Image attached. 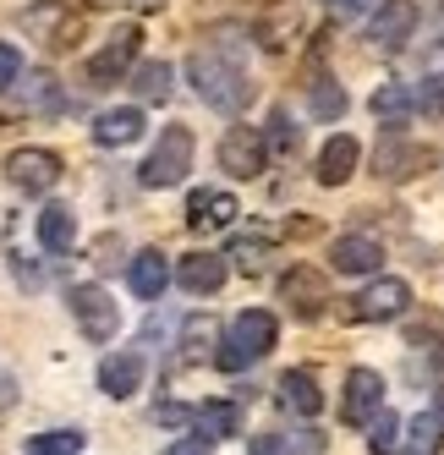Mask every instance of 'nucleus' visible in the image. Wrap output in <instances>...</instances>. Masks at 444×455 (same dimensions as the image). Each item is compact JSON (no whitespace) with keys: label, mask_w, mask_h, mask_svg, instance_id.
Segmentation results:
<instances>
[{"label":"nucleus","mask_w":444,"mask_h":455,"mask_svg":"<svg viewBox=\"0 0 444 455\" xmlns=\"http://www.w3.org/2000/svg\"><path fill=\"white\" fill-rule=\"evenodd\" d=\"M186 77H193L198 100H203V105H214V110H242V105L252 100L247 72L236 67V60L214 55V50H193V60H186Z\"/></svg>","instance_id":"1"},{"label":"nucleus","mask_w":444,"mask_h":455,"mask_svg":"<svg viewBox=\"0 0 444 455\" xmlns=\"http://www.w3.org/2000/svg\"><path fill=\"white\" fill-rule=\"evenodd\" d=\"M274 340H280V323H274V313H264V307H242L231 323H226V351H219V368H247V363H258V356H269L274 351Z\"/></svg>","instance_id":"2"},{"label":"nucleus","mask_w":444,"mask_h":455,"mask_svg":"<svg viewBox=\"0 0 444 455\" xmlns=\"http://www.w3.org/2000/svg\"><path fill=\"white\" fill-rule=\"evenodd\" d=\"M193 126H165V132H160V143H154L148 148V159H143V165H138V181L143 187H181L186 181V171H193Z\"/></svg>","instance_id":"3"},{"label":"nucleus","mask_w":444,"mask_h":455,"mask_svg":"<svg viewBox=\"0 0 444 455\" xmlns=\"http://www.w3.org/2000/svg\"><path fill=\"white\" fill-rule=\"evenodd\" d=\"M67 307H72L77 330H83V335H88L93 346L115 340V330H121V307H115V297H110L105 285H93V280L72 285V291H67Z\"/></svg>","instance_id":"4"},{"label":"nucleus","mask_w":444,"mask_h":455,"mask_svg":"<svg viewBox=\"0 0 444 455\" xmlns=\"http://www.w3.org/2000/svg\"><path fill=\"white\" fill-rule=\"evenodd\" d=\"M264 165H269V143L258 126H247V121L226 126V138H219V171L236 181H252V176H264Z\"/></svg>","instance_id":"5"},{"label":"nucleus","mask_w":444,"mask_h":455,"mask_svg":"<svg viewBox=\"0 0 444 455\" xmlns=\"http://www.w3.org/2000/svg\"><path fill=\"white\" fill-rule=\"evenodd\" d=\"M433 148L428 143H406L400 132H385L378 138V148H373V176L378 181H411V176H423V171H433Z\"/></svg>","instance_id":"6"},{"label":"nucleus","mask_w":444,"mask_h":455,"mask_svg":"<svg viewBox=\"0 0 444 455\" xmlns=\"http://www.w3.org/2000/svg\"><path fill=\"white\" fill-rule=\"evenodd\" d=\"M22 28L28 39H39L44 50H72L77 44V17L67 0H34V6L22 12Z\"/></svg>","instance_id":"7"},{"label":"nucleus","mask_w":444,"mask_h":455,"mask_svg":"<svg viewBox=\"0 0 444 455\" xmlns=\"http://www.w3.org/2000/svg\"><path fill=\"white\" fill-rule=\"evenodd\" d=\"M406 307H411V285L400 275H378L362 297H352V318H362V323H390Z\"/></svg>","instance_id":"8"},{"label":"nucleus","mask_w":444,"mask_h":455,"mask_svg":"<svg viewBox=\"0 0 444 455\" xmlns=\"http://www.w3.org/2000/svg\"><path fill=\"white\" fill-rule=\"evenodd\" d=\"M138 50H143V34L138 28H115L110 34V44L88 60V83L93 88H110V83H121L126 72H132V60H138Z\"/></svg>","instance_id":"9"},{"label":"nucleus","mask_w":444,"mask_h":455,"mask_svg":"<svg viewBox=\"0 0 444 455\" xmlns=\"http://www.w3.org/2000/svg\"><path fill=\"white\" fill-rule=\"evenodd\" d=\"M378 411H385V373H378V368H352V373H345L340 417L352 422V428H362V422H373Z\"/></svg>","instance_id":"10"},{"label":"nucleus","mask_w":444,"mask_h":455,"mask_svg":"<svg viewBox=\"0 0 444 455\" xmlns=\"http://www.w3.org/2000/svg\"><path fill=\"white\" fill-rule=\"evenodd\" d=\"M280 297H285V307H291L297 318H319L329 307V280L313 264H291V275L280 280Z\"/></svg>","instance_id":"11"},{"label":"nucleus","mask_w":444,"mask_h":455,"mask_svg":"<svg viewBox=\"0 0 444 455\" xmlns=\"http://www.w3.org/2000/svg\"><path fill=\"white\" fill-rule=\"evenodd\" d=\"M6 176H12V187L17 192H50L55 181H60V154L55 148H17L12 159H6Z\"/></svg>","instance_id":"12"},{"label":"nucleus","mask_w":444,"mask_h":455,"mask_svg":"<svg viewBox=\"0 0 444 455\" xmlns=\"http://www.w3.org/2000/svg\"><path fill=\"white\" fill-rule=\"evenodd\" d=\"M417 0H378V12H373V44L378 50H406L411 34H417Z\"/></svg>","instance_id":"13"},{"label":"nucleus","mask_w":444,"mask_h":455,"mask_svg":"<svg viewBox=\"0 0 444 455\" xmlns=\"http://www.w3.org/2000/svg\"><path fill=\"white\" fill-rule=\"evenodd\" d=\"M99 389H105L110 401L138 395V389H143V356L138 351H110L105 363H99Z\"/></svg>","instance_id":"14"},{"label":"nucleus","mask_w":444,"mask_h":455,"mask_svg":"<svg viewBox=\"0 0 444 455\" xmlns=\"http://www.w3.org/2000/svg\"><path fill=\"white\" fill-rule=\"evenodd\" d=\"M329 264H335V275H378V264H385V247H378L373 236H335Z\"/></svg>","instance_id":"15"},{"label":"nucleus","mask_w":444,"mask_h":455,"mask_svg":"<svg viewBox=\"0 0 444 455\" xmlns=\"http://www.w3.org/2000/svg\"><path fill=\"white\" fill-rule=\"evenodd\" d=\"M176 280H181V291H193V297H214V291L226 285V258L219 252H186L176 264Z\"/></svg>","instance_id":"16"},{"label":"nucleus","mask_w":444,"mask_h":455,"mask_svg":"<svg viewBox=\"0 0 444 455\" xmlns=\"http://www.w3.org/2000/svg\"><path fill=\"white\" fill-rule=\"evenodd\" d=\"M126 280H132V291L143 302H160L165 297V285H170V264H165V252L160 247H143L132 258V269H126Z\"/></svg>","instance_id":"17"},{"label":"nucleus","mask_w":444,"mask_h":455,"mask_svg":"<svg viewBox=\"0 0 444 455\" xmlns=\"http://www.w3.org/2000/svg\"><path fill=\"white\" fill-rule=\"evenodd\" d=\"M357 159H362L357 138H345V132H335V138L324 143V154H319V181H324V187H345V181L357 176Z\"/></svg>","instance_id":"18"},{"label":"nucleus","mask_w":444,"mask_h":455,"mask_svg":"<svg viewBox=\"0 0 444 455\" xmlns=\"http://www.w3.org/2000/svg\"><path fill=\"white\" fill-rule=\"evenodd\" d=\"M143 138V110L138 105H121V110H105L99 121H93V143L99 148H126Z\"/></svg>","instance_id":"19"},{"label":"nucleus","mask_w":444,"mask_h":455,"mask_svg":"<svg viewBox=\"0 0 444 455\" xmlns=\"http://www.w3.org/2000/svg\"><path fill=\"white\" fill-rule=\"evenodd\" d=\"M242 214V204L231 192H193V204H186V225L193 231H219V225H231Z\"/></svg>","instance_id":"20"},{"label":"nucleus","mask_w":444,"mask_h":455,"mask_svg":"<svg viewBox=\"0 0 444 455\" xmlns=\"http://www.w3.org/2000/svg\"><path fill=\"white\" fill-rule=\"evenodd\" d=\"M193 428H198V439H236L242 434V406L236 401H203V406H193Z\"/></svg>","instance_id":"21"},{"label":"nucleus","mask_w":444,"mask_h":455,"mask_svg":"<svg viewBox=\"0 0 444 455\" xmlns=\"http://www.w3.org/2000/svg\"><path fill=\"white\" fill-rule=\"evenodd\" d=\"M400 444H395V455H439V444H444V417L439 411H417L411 422H400Z\"/></svg>","instance_id":"22"},{"label":"nucleus","mask_w":444,"mask_h":455,"mask_svg":"<svg viewBox=\"0 0 444 455\" xmlns=\"http://www.w3.org/2000/svg\"><path fill=\"white\" fill-rule=\"evenodd\" d=\"M280 401L291 406L297 417H319L324 411V389H319V379H313L307 368H291L280 379Z\"/></svg>","instance_id":"23"},{"label":"nucleus","mask_w":444,"mask_h":455,"mask_svg":"<svg viewBox=\"0 0 444 455\" xmlns=\"http://www.w3.org/2000/svg\"><path fill=\"white\" fill-rule=\"evenodd\" d=\"M39 247L44 252H72V242H77V214L67 209V204H50L44 214H39Z\"/></svg>","instance_id":"24"},{"label":"nucleus","mask_w":444,"mask_h":455,"mask_svg":"<svg viewBox=\"0 0 444 455\" xmlns=\"http://www.w3.org/2000/svg\"><path fill=\"white\" fill-rule=\"evenodd\" d=\"M411 116H417V110H411V88L406 83H378V93H373V121L390 126V132H400Z\"/></svg>","instance_id":"25"},{"label":"nucleus","mask_w":444,"mask_h":455,"mask_svg":"<svg viewBox=\"0 0 444 455\" xmlns=\"http://www.w3.org/2000/svg\"><path fill=\"white\" fill-rule=\"evenodd\" d=\"M307 105H313V116H319V121H340L352 100H345V88L335 77H313L307 83Z\"/></svg>","instance_id":"26"},{"label":"nucleus","mask_w":444,"mask_h":455,"mask_svg":"<svg viewBox=\"0 0 444 455\" xmlns=\"http://www.w3.org/2000/svg\"><path fill=\"white\" fill-rule=\"evenodd\" d=\"M132 88H138V100H148V105H165L170 100V67L165 60H143V67L132 72Z\"/></svg>","instance_id":"27"},{"label":"nucleus","mask_w":444,"mask_h":455,"mask_svg":"<svg viewBox=\"0 0 444 455\" xmlns=\"http://www.w3.org/2000/svg\"><path fill=\"white\" fill-rule=\"evenodd\" d=\"M291 28H297V12L280 0V6H269V12L258 17V28H252V34L264 39V50H285V44H291Z\"/></svg>","instance_id":"28"},{"label":"nucleus","mask_w":444,"mask_h":455,"mask_svg":"<svg viewBox=\"0 0 444 455\" xmlns=\"http://www.w3.org/2000/svg\"><path fill=\"white\" fill-rule=\"evenodd\" d=\"M17 83H22V105L28 110H60V83L50 72H28Z\"/></svg>","instance_id":"29"},{"label":"nucleus","mask_w":444,"mask_h":455,"mask_svg":"<svg viewBox=\"0 0 444 455\" xmlns=\"http://www.w3.org/2000/svg\"><path fill=\"white\" fill-rule=\"evenodd\" d=\"M395 444H400V417L385 406V411L368 422V450H373V455H395Z\"/></svg>","instance_id":"30"},{"label":"nucleus","mask_w":444,"mask_h":455,"mask_svg":"<svg viewBox=\"0 0 444 455\" xmlns=\"http://www.w3.org/2000/svg\"><path fill=\"white\" fill-rule=\"evenodd\" d=\"M28 455H83V434L77 428L39 434V439H28Z\"/></svg>","instance_id":"31"},{"label":"nucleus","mask_w":444,"mask_h":455,"mask_svg":"<svg viewBox=\"0 0 444 455\" xmlns=\"http://www.w3.org/2000/svg\"><path fill=\"white\" fill-rule=\"evenodd\" d=\"M411 110L444 121V77H423V88H411Z\"/></svg>","instance_id":"32"},{"label":"nucleus","mask_w":444,"mask_h":455,"mask_svg":"<svg viewBox=\"0 0 444 455\" xmlns=\"http://www.w3.org/2000/svg\"><path fill=\"white\" fill-rule=\"evenodd\" d=\"M264 143H274V154H297V148H302V132L291 126V116H285V110H274L269 138H264Z\"/></svg>","instance_id":"33"},{"label":"nucleus","mask_w":444,"mask_h":455,"mask_svg":"<svg viewBox=\"0 0 444 455\" xmlns=\"http://www.w3.org/2000/svg\"><path fill=\"white\" fill-rule=\"evenodd\" d=\"M231 258H236V269L258 275V269H264V258H269V242H264V236H252V242H236V247H231Z\"/></svg>","instance_id":"34"},{"label":"nucleus","mask_w":444,"mask_h":455,"mask_svg":"<svg viewBox=\"0 0 444 455\" xmlns=\"http://www.w3.org/2000/svg\"><path fill=\"white\" fill-rule=\"evenodd\" d=\"M17 77H22V55H17V44L0 39V93L17 88Z\"/></svg>","instance_id":"35"},{"label":"nucleus","mask_w":444,"mask_h":455,"mask_svg":"<svg viewBox=\"0 0 444 455\" xmlns=\"http://www.w3.org/2000/svg\"><path fill=\"white\" fill-rule=\"evenodd\" d=\"M247 455H291V450H285L280 434H252V439H247Z\"/></svg>","instance_id":"36"},{"label":"nucleus","mask_w":444,"mask_h":455,"mask_svg":"<svg viewBox=\"0 0 444 455\" xmlns=\"http://www.w3.org/2000/svg\"><path fill=\"white\" fill-rule=\"evenodd\" d=\"M115 258H121V236H99V242H93V264H99V269H110Z\"/></svg>","instance_id":"37"},{"label":"nucleus","mask_w":444,"mask_h":455,"mask_svg":"<svg viewBox=\"0 0 444 455\" xmlns=\"http://www.w3.org/2000/svg\"><path fill=\"white\" fill-rule=\"evenodd\" d=\"M165 455H214V444H209V439H176Z\"/></svg>","instance_id":"38"},{"label":"nucleus","mask_w":444,"mask_h":455,"mask_svg":"<svg viewBox=\"0 0 444 455\" xmlns=\"http://www.w3.org/2000/svg\"><path fill=\"white\" fill-rule=\"evenodd\" d=\"M154 422H165V428H176V422H193V411H186V406H154Z\"/></svg>","instance_id":"39"},{"label":"nucleus","mask_w":444,"mask_h":455,"mask_svg":"<svg viewBox=\"0 0 444 455\" xmlns=\"http://www.w3.org/2000/svg\"><path fill=\"white\" fill-rule=\"evenodd\" d=\"M362 6H368V0H329L335 17H352V12H362Z\"/></svg>","instance_id":"40"},{"label":"nucleus","mask_w":444,"mask_h":455,"mask_svg":"<svg viewBox=\"0 0 444 455\" xmlns=\"http://www.w3.org/2000/svg\"><path fill=\"white\" fill-rule=\"evenodd\" d=\"M433 368H439V373H444V340H439V346H433Z\"/></svg>","instance_id":"41"},{"label":"nucleus","mask_w":444,"mask_h":455,"mask_svg":"<svg viewBox=\"0 0 444 455\" xmlns=\"http://www.w3.org/2000/svg\"><path fill=\"white\" fill-rule=\"evenodd\" d=\"M88 6H93V12H105V6H115V0H88Z\"/></svg>","instance_id":"42"},{"label":"nucleus","mask_w":444,"mask_h":455,"mask_svg":"<svg viewBox=\"0 0 444 455\" xmlns=\"http://www.w3.org/2000/svg\"><path fill=\"white\" fill-rule=\"evenodd\" d=\"M138 6H165V0H138Z\"/></svg>","instance_id":"43"},{"label":"nucleus","mask_w":444,"mask_h":455,"mask_svg":"<svg viewBox=\"0 0 444 455\" xmlns=\"http://www.w3.org/2000/svg\"><path fill=\"white\" fill-rule=\"evenodd\" d=\"M439 12H444V0H439Z\"/></svg>","instance_id":"44"}]
</instances>
